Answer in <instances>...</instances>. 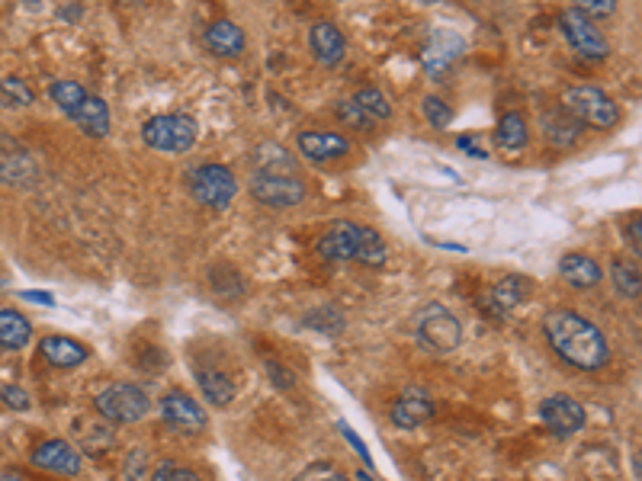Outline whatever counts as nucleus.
<instances>
[{
    "label": "nucleus",
    "mask_w": 642,
    "mask_h": 481,
    "mask_svg": "<svg viewBox=\"0 0 642 481\" xmlns=\"http://www.w3.org/2000/svg\"><path fill=\"white\" fill-rule=\"evenodd\" d=\"M418 340L437 353H447L453 347H460L463 328H460V321H456V315L450 312V308L434 302L418 315Z\"/></svg>",
    "instance_id": "nucleus-6"
},
{
    "label": "nucleus",
    "mask_w": 642,
    "mask_h": 481,
    "mask_svg": "<svg viewBox=\"0 0 642 481\" xmlns=\"http://www.w3.org/2000/svg\"><path fill=\"white\" fill-rule=\"evenodd\" d=\"M328 481H344V478H341V475H331Z\"/></svg>",
    "instance_id": "nucleus-43"
},
{
    "label": "nucleus",
    "mask_w": 642,
    "mask_h": 481,
    "mask_svg": "<svg viewBox=\"0 0 642 481\" xmlns=\"http://www.w3.org/2000/svg\"><path fill=\"white\" fill-rule=\"evenodd\" d=\"M357 241H360V225L354 222H334L318 241V254L334 263H347L357 257Z\"/></svg>",
    "instance_id": "nucleus-11"
},
{
    "label": "nucleus",
    "mask_w": 642,
    "mask_h": 481,
    "mask_svg": "<svg viewBox=\"0 0 642 481\" xmlns=\"http://www.w3.org/2000/svg\"><path fill=\"white\" fill-rule=\"evenodd\" d=\"M299 151L309 161H338L350 151V142L338 132H302L299 135Z\"/></svg>",
    "instance_id": "nucleus-14"
},
{
    "label": "nucleus",
    "mask_w": 642,
    "mask_h": 481,
    "mask_svg": "<svg viewBox=\"0 0 642 481\" xmlns=\"http://www.w3.org/2000/svg\"><path fill=\"white\" fill-rule=\"evenodd\" d=\"M527 296H530V279H524V276H504L498 286H492L479 299V308H482L488 318H508Z\"/></svg>",
    "instance_id": "nucleus-9"
},
{
    "label": "nucleus",
    "mask_w": 642,
    "mask_h": 481,
    "mask_svg": "<svg viewBox=\"0 0 642 481\" xmlns=\"http://www.w3.org/2000/svg\"><path fill=\"white\" fill-rule=\"evenodd\" d=\"M540 417L549 430L559 433V437H572V433L585 427V408L578 405V401H572L569 395L546 398L540 405Z\"/></svg>",
    "instance_id": "nucleus-10"
},
{
    "label": "nucleus",
    "mask_w": 642,
    "mask_h": 481,
    "mask_svg": "<svg viewBox=\"0 0 642 481\" xmlns=\"http://www.w3.org/2000/svg\"><path fill=\"white\" fill-rule=\"evenodd\" d=\"M0 481H26V478L17 475V472H0Z\"/></svg>",
    "instance_id": "nucleus-42"
},
{
    "label": "nucleus",
    "mask_w": 642,
    "mask_h": 481,
    "mask_svg": "<svg viewBox=\"0 0 642 481\" xmlns=\"http://www.w3.org/2000/svg\"><path fill=\"white\" fill-rule=\"evenodd\" d=\"M167 481H203V478L196 475L193 469H177V465H174V472H171V478H167Z\"/></svg>",
    "instance_id": "nucleus-38"
},
{
    "label": "nucleus",
    "mask_w": 642,
    "mask_h": 481,
    "mask_svg": "<svg viewBox=\"0 0 642 481\" xmlns=\"http://www.w3.org/2000/svg\"><path fill=\"white\" fill-rule=\"evenodd\" d=\"M543 331H546L549 344H553V350L569 366L591 372L607 363L610 350H607L604 334L578 312H549L543 321Z\"/></svg>",
    "instance_id": "nucleus-1"
},
{
    "label": "nucleus",
    "mask_w": 642,
    "mask_h": 481,
    "mask_svg": "<svg viewBox=\"0 0 642 481\" xmlns=\"http://www.w3.org/2000/svg\"><path fill=\"white\" fill-rule=\"evenodd\" d=\"M190 190L196 203H203L206 209H225L238 193V180L232 170L222 164H203L193 170Z\"/></svg>",
    "instance_id": "nucleus-5"
},
{
    "label": "nucleus",
    "mask_w": 642,
    "mask_h": 481,
    "mask_svg": "<svg viewBox=\"0 0 642 481\" xmlns=\"http://www.w3.org/2000/svg\"><path fill=\"white\" fill-rule=\"evenodd\" d=\"M366 267H382L386 263V244L376 235L373 228H360V241H357V257Z\"/></svg>",
    "instance_id": "nucleus-27"
},
{
    "label": "nucleus",
    "mask_w": 642,
    "mask_h": 481,
    "mask_svg": "<svg viewBox=\"0 0 642 481\" xmlns=\"http://www.w3.org/2000/svg\"><path fill=\"white\" fill-rule=\"evenodd\" d=\"M0 90H4V97L13 100V103H20V106H29L33 103V90H29L20 77H7L4 84H0Z\"/></svg>",
    "instance_id": "nucleus-32"
},
{
    "label": "nucleus",
    "mask_w": 642,
    "mask_h": 481,
    "mask_svg": "<svg viewBox=\"0 0 642 481\" xmlns=\"http://www.w3.org/2000/svg\"><path fill=\"white\" fill-rule=\"evenodd\" d=\"M196 119L187 113H167V116H155L145 122L142 138L148 148L155 151H167V154H183L190 151L196 142Z\"/></svg>",
    "instance_id": "nucleus-2"
},
{
    "label": "nucleus",
    "mask_w": 642,
    "mask_h": 481,
    "mask_svg": "<svg viewBox=\"0 0 642 481\" xmlns=\"http://www.w3.org/2000/svg\"><path fill=\"white\" fill-rule=\"evenodd\" d=\"M562 103L582 126H591V129H610V126H617V119H620V106L610 100L604 90L588 87V84L569 87Z\"/></svg>",
    "instance_id": "nucleus-3"
},
{
    "label": "nucleus",
    "mask_w": 642,
    "mask_h": 481,
    "mask_svg": "<svg viewBox=\"0 0 642 481\" xmlns=\"http://www.w3.org/2000/svg\"><path fill=\"white\" fill-rule=\"evenodd\" d=\"M206 45L216 55H228V58H235L244 52V33L232 23V20H219V23H212L206 29Z\"/></svg>",
    "instance_id": "nucleus-23"
},
{
    "label": "nucleus",
    "mask_w": 642,
    "mask_h": 481,
    "mask_svg": "<svg viewBox=\"0 0 642 481\" xmlns=\"http://www.w3.org/2000/svg\"><path fill=\"white\" fill-rule=\"evenodd\" d=\"M267 376H270L273 382H277L280 389H286V385H293V376H286L283 366H277V363H270V366H267Z\"/></svg>",
    "instance_id": "nucleus-37"
},
{
    "label": "nucleus",
    "mask_w": 642,
    "mask_h": 481,
    "mask_svg": "<svg viewBox=\"0 0 642 481\" xmlns=\"http://www.w3.org/2000/svg\"><path fill=\"white\" fill-rule=\"evenodd\" d=\"M639 235H642V219L636 215V219H633V228H630V238H633V251H636V254H639V247H642Z\"/></svg>",
    "instance_id": "nucleus-39"
},
{
    "label": "nucleus",
    "mask_w": 642,
    "mask_h": 481,
    "mask_svg": "<svg viewBox=\"0 0 642 481\" xmlns=\"http://www.w3.org/2000/svg\"><path fill=\"white\" fill-rule=\"evenodd\" d=\"M614 283H617V292L626 299H639V289H642V279H639V267L636 263H626V260H617L614 263Z\"/></svg>",
    "instance_id": "nucleus-28"
},
{
    "label": "nucleus",
    "mask_w": 642,
    "mask_h": 481,
    "mask_svg": "<svg viewBox=\"0 0 642 481\" xmlns=\"http://www.w3.org/2000/svg\"><path fill=\"white\" fill-rule=\"evenodd\" d=\"M161 414H164L167 424L183 430V433H196V430L206 427V411L196 405L190 395H183V392H171V395H167L161 401Z\"/></svg>",
    "instance_id": "nucleus-12"
},
{
    "label": "nucleus",
    "mask_w": 642,
    "mask_h": 481,
    "mask_svg": "<svg viewBox=\"0 0 642 481\" xmlns=\"http://www.w3.org/2000/svg\"><path fill=\"white\" fill-rule=\"evenodd\" d=\"M309 42H312V52H315V58L321 61V65L334 68L344 58V36H341V29L334 23H315Z\"/></svg>",
    "instance_id": "nucleus-17"
},
{
    "label": "nucleus",
    "mask_w": 642,
    "mask_h": 481,
    "mask_svg": "<svg viewBox=\"0 0 642 481\" xmlns=\"http://www.w3.org/2000/svg\"><path fill=\"white\" fill-rule=\"evenodd\" d=\"M39 350H42L45 360H49L52 366H58V369H74V366H81L87 360V350L71 337H45L39 344Z\"/></svg>",
    "instance_id": "nucleus-20"
},
{
    "label": "nucleus",
    "mask_w": 642,
    "mask_h": 481,
    "mask_svg": "<svg viewBox=\"0 0 642 481\" xmlns=\"http://www.w3.org/2000/svg\"><path fill=\"white\" fill-rule=\"evenodd\" d=\"M434 411H437V408H434L431 395L411 389V392H405L399 401H395V408H392V424H395V427H405V430L421 427V424L431 421Z\"/></svg>",
    "instance_id": "nucleus-16"
},
{
    "label": "nucleus",
    "mask_w": 642,
    "mask_h": 481,
    "mask_svg": "<svg viewBox=\"0 0 642 481\" xmlns=\"http://www.w3.org/2000/svg\"><path fill=\"white\" fill-rule=\"evenodd\" d=\"M33 465H39V469H49V472H58V475H78L81 472V456H78V449H74L71 443L49 440L33 453Z\"/></svg>",
    "instance_id": "nucleus-13"
},
{
    "label": "nucleus",
    "mask_w": 642,
    "mask_h": 481,
    "mask_svg": "<svg viewBox=\"0 0 642 481\" xmlns=\"http://www.w3.org/2000/svg\"><path fill=\"white\" fill-rule=\"evenodd\" d=\"M94 408L113 424H135V421H142L148 411V395L139 389V385L116 382L94 398Z\"/></svg>",
    "instance_id": "nucleus-4"
},
{
    "label": "nucleus",
    "mask_w": 642,
    "mask_h": 481,
    "mask_svg": "<svg viewBox=\"0 0 642 481\" xmlns=\"http://www.w3.org/2000/svg\"><path fill=\"white\" fill-rule=\"evenodd\" d=\"M527 138H530V132H527V122L517 116V113H508L501 122H498V129H495V142L501 145V148H524L527 145Z\"/></svg>",
    "instance_id": "nucleus-26"
},
{
    "label": "nucleus",
    "mask_w": 642,
    "mask_h": 481,
    "mask_svg": "<svg viewBox=\"0 0 642 481\" xmlns=\"http://www.w3.org/2000/svg\"><path fill=\"white\" fill-rule=\"evenodd\" d=\"M424 116L434 129H447L453 122V110L440 97H424Z\"/></svg>",
    "instance_id": "nucleus-31"
},
{
    "label": "nucleus",
    "mask_w": 642,
    "mask_h": 481,
    "mask_svg": "<svg viewBox=\"0 0 642 481\" xmlns=\"http://www.w3.org/2000/svg\"><path fill=\"white\" fill-rule=\"evenodd\" d=\"M29 337H33L29 321L20 312H13V308H0V347L20 350L29 344Z\"/></svg>",
    "instance_id": "nucleus-24"
},
{
    "label": "nucleus",
    "mask_w": 642,
    "mask_h": 481,
    "mask_svg": "<svg viewBox=\"0 0 642 481\" xmlns=\"http://www.w3.org/2000/svg\"><path fill=\"white\" fill-rule=\"evenodd\" d=\"M84 97H87V90H84L78 81H55V84H52V100H55L68 116H71L74 110H78Z\"/></svg>",
    "instance_id": "nucleus-30"
},
{
    "label": "nucleus",
    "mask_w": 642,
    "mask_h": 481,
    "mask_svg": "<svg viewBox=\"0 0 642 481\" xmlns=\"http://www.w3.org/2000/svg\"><path fill=\"white\" fill-rule=\"evenodd\" d=\"M251 161L257 164V174H280V177H289V174H293V167H296L293 154H289V151H286L283 145H277V142H261V145L254 148Z\"/></svg>",
    "instance_id": "nucleus-21"
},
{
    "label": "nucleus",
    "mask_w": 642,
    "mask_h": 481,
    "mask_svg": "<svg viewBox=\"0 0 642 481\" xmlns=\"http://www.w3.org/2000/svg\"><path fill=\"white\" fill-rule=\"evenodd\" d=\"M0 398H4V405L13 411H29V395L20 389V385H4V389H0Z\"/></svg>",
    "instance_id": "nucleus-35"
},
{
    "label": "nucleus",
    "mask_w": 642,
    "mask_h": 481,
    "mask_svg": "<svg viewBox=\"0 0 642 481\" xmlns=\"http://www.w3.org/2000/svg\"><path fill=\"white\" fill-rule=\"evenodd\" d=\"M575 10H582L585 17H610L617 10V0H575Z\"/></svg>",
    "instance_id": "nucleus-34"
},
{
    "label": "nucleus",
    "mask_w": 642,
    "mask_h": 481,
    "mask_svg": "<svg viewBox=\"0 0 642 481\" xmlns=\"http://www.w3.org/2000/svg\"><path fill=\"white\" fill-rule=\"evenodd\" d=\"M196 382H200L203 395L212 401V405H219V408L232 405L235 385H232V379L225 376V372H219V369H196Z\"/></svg>",
    "instance_id": "nucleus-25"
},
{
    "label": "nucleus",
    "mask_w": 642,
    "mask_h": 481,
    "mask_svg": "<svg viewBox=\"0 0 642 481\" xmlns=\"http://www.w3.org/2000/svg\"><path fill=\"white\" fill-rule=\"evenodd\" d=\"M251 196L257 203L270 209H289L305 199V186L296 177H280V174H254L251 177Z\"/></svg>",
    "instance_id": "nucleus-8"
},
{
    "label": "nucleus",
    "mask_w": 642,
    "mask_h": 481,
    "mask_svg": "<svg viewBox=\"0 0 642 481\" xmlns=\"http://www.w3.org/2000/svg\"><path fill=\"white\" fill-rule=\"evenodd\" d=\"M543 132L553 145L569 148L578 142V135H582V122H578L569 110H556V113L543 116Z\"/></svg>",
    "instance_id": "nucleus-22"
},
{
    "label": "nucleus",
    "mask_w": 642,
    "mask_h": 481,
    "mask_svg": "<svg viewBox=\"0 0 642 481\" xmlns=\"http://www.w3.org/2000/svg\"><path fill=\"white\" fill-rule=\"evenodd\" d=\"M559 273L569 286L575 289H591L601 283V267L585 254H565L559 260Z\"/></svg>",
    "instance_id": "nucleus-19"
},
{
    "label": "nucleus",
    "mask_w": 642,
    "mask_h": 481,
    "mask_svg": "<svg viewBox=\"0 0 642 481\" xmlns=\"http://www.w3.org/2000/svg\"><path fill=\"white\" fill-rule=\"evenodd\" d=\"M463 49H466V45H463L460 36H456V33H443V29H440V33L431 36V45L424 49V71L440 77L443 71L453 65L456 58L463 55Z\"/></svg>",
    "instance_id": "nucleus-15"
},
{
    "label": "nucleus",
    "mask_w": 642,
    "mask_h": 481,
    "mask_svg": "<svg viewBox=\"0 0 642 481\" xmlns=\"http://www.w3.org/2000/svg\"><path fill=\"white\" fill-rule=\"evenodd\" d=\"M460 148H463V151H469V154H479V158H485V151H482L479 145H472V142H469V135H463V138H460Z\"/></svg>",
    "instance_id": "nucleus-40"
},
{
    "label": "nucleus",
    "mask_w": 642,
    "mask_h": 481,
    "mask_svg": "<svg viewBox=\"0 0 642 481\" xmlns=\"http://www.w3.org/2000/svg\"><path fill=\"white\" fill-rule=\"evenodd\" d=\"M354 103L360 106V110L370 116V119H389L392 116V106H389V100L382 97V90H376V87H363L357 97H354Z\"/></svg>",
    "instance_id": "nucleus-29"
},
{
    "label": "nucleus",
    "mask_w": 642,
    "mask_h": 481,
    "mask_svg": "<svg viewBox=\"0 0 642 481\" xmlns=\"http://www.w3.org/2000/svg\"><path fill=\"white\" fill-rule=\"evenodd\" d=\"M559 26L565 39L572 42V49L582 58H604L607 55V39L601 36V29L591 23V17H585L582 10H562Z\"/></svg>",
    "instance_id": "nucleus-7"
},
{
    "label": "nucleus",
    "mask_w": 642,
    "mask_h": 481,
    "mask_svg": "<svg viewBox=\"0 0 642 481\" xmlns=\"http://www.w3.org/2000/svg\"><path fill=\"white\" fill-rule=\"evenodd\" d=\"M338 116H341V122H347V126H354V129H366V126H370V122H373L370 116H366V113L360 110V106H357L354 100L341 103V106H338Z\"/></svg>",
    "instance_id": "nucleus-33"
},
{
    "label": "nucleus",
    "mask_w": 642,
    "mask_h": 481,
    "mask_svg": "<svg viewBox=\"0 0 642 481\" xmlns=\"http://www.w3.org/2000/svg\"><path fill=\"white\" fill-rule=\"evenodd\" d=\"M171 472H174V465H171V462H164L161 469L155 472V481H167V478H171Z\"/></svg>",
    "instance_id": "nucleus-41"
},
{
    "label": "nucleus",
    "mask_w": 642,
    "mask_h": 481,
    "mask_svg": "<svg viewBox=\"0 0 642 481\" xmlns=\"http://www.w3.org/2000/svg\"><path fill=\"white\" fill-rule=\"evenodd\" d=\"M71 119L90 135V138H106L110 135V106H106L100 97H87L81 100L78 110L71 113Z\"/></svg>",
    "instance_id": "nucleus-18"
},
{
    "label": "nucleus",
    "mask_w": 642,
    "mask_h": 481,
    "mask_svg": "<svg viewBox=\"0 0 642 481\" xmlns=\"http://www.w3.org/2000/svg\"><path fill=\"white\" fill-rule=\"evenodd\" d=\"M341 433H344V437L350 440V446H354V449H357V456H360V459H363L366 465H373V456H370V449H366V446H363V440L357 437V433H354V430H350L347 424H341Z\"/></svg>",
    "instance_id": "nucleus-36"
}]
</instances>
